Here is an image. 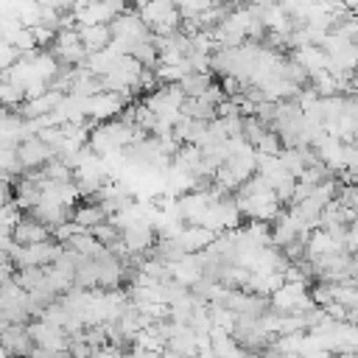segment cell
<instances>
[{
  "mask_svg": "<svg viewBox=\"0 0 358 358\" xmlns=\"http://www.w3.org/2000/svg\"><path fill=\"white\" fill-rule=\"evenodd\" d=\"M131 143H134V126L123 123L120 117L103 120V123H92L90 134H87V148L92 154H98V157L112 154V151H123Z\"/></svg>",
  "mask_w": 358,
  "mask_h": 358,
  "instance_id": "6da1fadb",
  "label": "cell"
},
{
  "mask_svg": "<svg viewBox=\"0 0 358 358\" xmlns=\"http://www.w3.org/2000/svg\"><path fill=\"white\" fill-rule=\"evenodd\" d=\"M310 305L313 302L308 296V285L302 282H282L277 291L268 294V310L274 313H299Z\"/></svg>",
  "mask_w": 358,
  "mask_h": 358,
  "instance_id": "7a4b0ae2",
  "label": "cell"
},
{
  "mask_svg": "<svg viewBox=\"0 0 358 358\" xmlns=\"http://www.w3.org/2000/svg\"><path fill=\"white\" fill-rule=\"evenodd\" d=\"M129 98H131V95H120V92H109V90H103V92L87 98V120H92V123L115 120V117L126 109Z\"/></svg>",
  "mask_w": 358,
  "mask_h": 358,
  "instance_id": "3957f363",
  "label": "cell"
},
{
  "mask_svg": "<svg viewBox=\"0 0 358 358\" xmlns=\"http://www.w3.org/2000/svg\"><path fill=\"white\" fill-rule=\"evenodd\" d=\"M14 154H17V165H20V173H28V171H39L50 157H53V151L36 137V134H31V137H22L17 145H14Z\"/></svg>",
  "mask_w": 358,
  "mask_h": 358,
  "instance_id": "277c9868",
  "label": "cell"
},
{
  "mask_svg": "<svg viewBox=\"0 0 358 358\" xmlns=\"http://www.w3.org/2000/svg\"><path fill=\"white\" fill-rule=\"evenodd\" d=\"M25 330H28L34 347H45V350L67 352L70 336H67L62 327H56V324H50V322H45V319H31V322L25 324Z\"/></svg>",
  "mask_w": 358,
  "mask_h": 358,
  "instance_id": "5b68a950",
  "label": "cell"
},
{
  "mask_svg": "<svg viewBox=\"0 0 358 358\" xmlns=\"http://www.w3.org/2000/svg\"><path fill=\"white\" fill-rule=\"evenodd\" d=\"M154 241H157V232L148 221H134L120 229V243L126 246L129 255H148Z\"/></svg>",
  "mask_w": 358,
  "mask_h": 358,
  "instance_id": "8992f818",
  "label": "cell"
},
{
  "mask_svg": "<svg viewBox=\"0 0 358 358\" xmlns=\"http://www.w3.org/2000/svg\"><path fill=\"white\" fill-rule=\"evenodd\" d=\"M8 238H11V243H17V246H31V243H48V241H53V238H50V229H48L45 224H39L36 218H31V215H20V218L14 221Z\"/></svg>",
  "mask_w": 358,
  "mask_h": 358,
  "instance_id": "52a82bcc",
  "label": "cell"
},
{
  "mask_svg": "<svg viewBox=\"0 0 358 358\" xmlns=\"http://www.w3.org/2000/svg\"><path fill=\"white\" fill-rule=\"evenodd\" d=\"M0 347L8 358H28L34 352V341L25 330V324H8L0 330Z\"/></svg>",
  "mask_w": 358,
  "mask_h": 358,
  "instance_id": "ba28073f",
  "label": "cell"
},
{
  "mask_svg": "<svg viewBox=\"0 0 358 358\" xmlns=\"http://www.w3.org/2000/svg\"><path fill=\"white\" fill-rule=\"evenodd\" d=\"M168 271H171V280H173V282L185 285V288H193V285L201 280V257H199V252L185 255L182 260L171 263Z\"/></svg>",
  "mask_w": 358,
  "mask_h": 358,
  "instance_id": "9c48e42d",
  "label": "cell"
},
{
  "mask_svg": "<svg viewBox=\"0 0 358 358\" xmlns=\"http://www.w3.org/2000/svg\"><path fill=\"white\" fill-rule=\"evenodd\" d=\"M221 165L243 185L246 179L255 176V148L246 145V148H241V151H232V154H227V159H224Z\"/></svg>",
  "mask_w": 358,
  "mask_h": 358,
  "instance_id": "30bf717a",
  "label": "cell"
},
{
  "mask_svg": "<svg viewBox=\"0 0 358 358\" xmlns=\"http://www.w3.org/2000/svg\"><path fill=\"white\" fill-rule=\"evenodd\" d=\"M70 221H73L78 229H92V227H98V224L106 221V213L98 207L95 199H84V201H78V204L70 210Z\"/></svg>",
  "mask_w": 358,
  "mask_h": 358,
  "instance_id": "8fae6325",
  "label": "cell"
},
{
  "mask_svg": "<svg viewBox=\"0 0 358 358\" xmlns=\"http://www.w3.org/2000/svg\"><path fill=\"white\" fill-rule=\"evenodd\" d=\"M176 238H179L182 249H185L187 255H193V252H204V249L215 241V232H210L207 227H199V224H185Z\"/></svg>",
  "mask_w": 358,
  "mask_h": 358,
  "instance_id": "7c38bea8",
  "label": "cell"
},
{
  "mask_svg": "<svg viewBox=\"0 0 358 358\" xmlns=\"http://www.w3.org/2000/svg\"><path fill=\"white\" fill-rule=\"evenodd\" d=\"M76 31H78V42H81V48H84L87 56L103 50L112 42L109 25H84V28H76Z\"/></svg>",
  "mask_w": 358,
  "mask_h": 358,
  "instance_id": "4fadbf2b",
  "label": "cell"
},
{
  "mask_svg": "<svg viewBox=\"0 0 358 358\" xmlns=\"http://www.w3.org/2000/svg\"><path fill=\"white\" fill-rule=\"evenodd\" d=\"M64 249H70V252H76V255H81V257H95L103 246L92 238V232L90 229H78V232H73L64 243H62Z\"/></svg>",
  "mask_w": 358,
  "mask_h": 358,
  "instance_id": "5bb4252c",
  "label": "cell"
},
{
  "mask_svg": "<svg viewBox=\"0 0 358 358\" xmlns=\"http://www.w3.org/2000/svg\"><path fill=\"white\" fill-rule=\"evenodd\" d=\"M179 115L182 117H190V120H213L215 117V106L207 103L204 98H185L182 106H179Z\"/></svg>",
  "mask_w": 358,
  "mask_h": 358,
  "instance_id": "9a60e30c",
  "label": "cell"
},
{
  "mask_svg": "<svg viewBox=\"0 0 358 358\" xmlns=\"http://www.w3.org/2000/svg\"><path fill=\"white\" fill-rule=\"evenodd\" d=\"M39 173H42V179L50 182V185H67V182H73V168L64 165L59 157H50V159L39 168Z\"/></svg>",
  "mask_w": 358,
  "mask_h": 358,
  "instance_id": "2e32d148",
  "label": "cell"
},
{
  "mask_svg": "<svg viewBox=\"0 0 358 358\" xmlns=\"http://www.w3.org/2000/svg\"><path fill=\"white\" fill-rule=\"evenodd\" d=\"M210 73H201V70H190L187 76H182L179 78V90H182V95L185 98H199L207 87H210Z\"/></svg>",
  "mask_w": 358,
  "mask_h": 358,
  "instance_id": "e0dca14e",
  "label": "cell"
},
{
  "mask_svg": "<svg viewBox=\"0 0 358 358\" xmlns=\"http://www.w3.org/2000/svg\"><path fill=\"white\" fill-rule=\"evenodd\" d=\"M90 232H92V238H95V241H98V243H101L103 249H112L115 243H120V229H117V227H115V224H112L109 218H106L103 224L92 227Z\"/></svg>",
  "mask_w": 358,
  "mask_h": 358,
  "instance_id": "ac0fdd59",
  "label": "cell"
},
{
  "mask_svg": "<svg viewBox=\"0 0 358 358\" xmlns=\"http://www.w3.org/2000/svg\"><path fill=\"white\" fill-rule=\"evenodd\" d=\"M17 173H20V165H17L14 148L11 145H0V182H11Z\"/></svg>",
  "mask_w": 358,
  "mask_h": 358,
  "instance_id": "d6986e66",
  "label": "cell"
},
{
  "mask_svg": "<svg viewBox=\"0 0 358 358\" xmlns=\"http://www.w3.org/2000/svg\"><path fill=\"white\" fill-rule=\"evenodd\" d=\"M25 101V92L14 84H8L6 78H0V109H17Z\"/></svg>",
  "mask_w": 358,
  "mask_h": 358,
  "instance_id": "ffe728a7",
  "label": "cell"
},
{
  "mask_svg": "<svg viewBox=\"0 0 358 358\" xmlns=\"http://www.w3.org/2000/svg\"><path fill=\"white\" fill-rule=\"evenodd\" d=\"M266 131H271V129H266V126H263L260 120H255L252 115H249V117H243V129H241V137L246 140V145H252V148H255Z\"/></svg>",
  "mask_w": 358,
  "mask_h": 358,
  "instance_id": "44dd1931",
  "label": "cell"
},
{
  "mask_svg": "<svg viewBox=\"0 0 358 358\" xmlns=\"http://www.w3.org/2000/svg\"><path fill=\"white\" fill-rule=\"evenodd\" d=\"M20 59V53L14 50V45H8L6 39H0V78L6 76V70Z\"/></svg>",
  "mask_w": 358,
  "mask_h": 358,
  "instance_id": "7402d4cb",
  "label": "cell"
},
{
  "mask_svg": "<svg viewBox=\"0 0 358 358\" xmlns=\"http://www.w3.org/2000/svg\"><path fill=\"white\" fill-rule=\"evenodd\" d=\"M123 352L117 350V347H112V344H103V347H95V350H90V355L87 358H120Z\"/></svg>",
  "mask_w": 358,
  "mask_h": 358,
  "instance_id": "603a6c76",
  "label": "cell"
},
{
  "mask_svg": "<svg viewBox=\"0 0 358 358\" xmlns=\"http://www.w3.org/2000/svg\"><path fill=\"white\" fill-rule=\"evenodd\" d=\"M120 358H126V355H120Z\"/></svg>",
  "mask_w": 358,
  "mask_h": 358,
  "instance_id": "cb8c5ba5",
  "label": "cell"
}]
</instances>
